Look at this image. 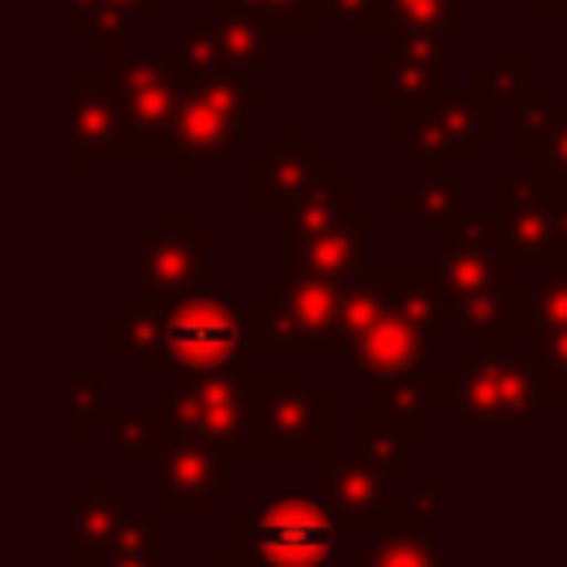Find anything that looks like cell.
Here are the masks:
<instances>
[{
    "instance_id": "6da1fadb",
    "label": "cell",
    "mask_w": 567,
    "mask_h": 567,
    "mask_svg": "<svg viewBox=\"0 0 567 567\" xmlns=\"http://www.w3.org/2000/svg\"><path fill=\"white\" fill-rule=\"evenodd\" d=\"M168 62L177 71L168 164L177 173H230L235 159L252 151V120L270 111L275 97L230 71L190 22L168 35Z\"/></svg>"
},
{
    "instance_id": "7a4b0ae2",
    "label": "cell",
    "mask_w": 567,
    "mask_h": 567,
    "mask_svg": "<svg viewBox=\"0 0 567 567\" xmlns=\"http://www.w3.org/2000/svg\"><path fill=\"white\" fill-rule=\"evenodd\" d=\"M337 346L359 372L399 377L425 368V328L394 292V275H359L341 292Z\"/></svg>"
},
{
    "instance_id": "3957f363",
    "label": "cell",
    "mask_w": 567,
    "mask_h": 567,
    "mask_svg": "<svg viewBox=\"0 0 567 567\" xmlns=\"http://www.w3.org/2000/svg\"><path fill=\"white\" fill-rule=\"evenodd\" d=\"M155 430L252 452V363L213 372H168V390L151 399Z\"/></svg>"
},
{
    "instance_id": "277c9868",
    "label": "cell",
    "mask_w": 567,
    "mask_h": 567,
    "mask_svg": "<svg viewBox=\"0 0 567 567\" xmlns=\"http://www.w3.org/2000/svg\"><path fill=\"white\" fill-rule=\"evenodd\" d=\"M146 306V301H137ZM159 341L168 354V372H213V368H248L252 363V332L244 310L221 288H190L182 297L155 301Z\"/></svg>"
},
{
    "instance_id": "5b68a950",
    "label": "cell",
    "mask_w": 567,
    "mask_h": 567,
    "mask_svg": "<svg viewBox=\"0 0 567 567\" xmlns=\"http://www.w3.org/2000/svg\"><path fill=\"white\" fill-rule=\"evenodd\" d=\"M337 518L301 492H266L235 518V554L248 567H328Z\"/></svg>"
},
{
    "instance_id": "8992f818",
    "label": "cell",
    "mask_w": 567,
    "mask_h": 567,
    "mask_svg": "<svg viewBox=\"0 0 567 567\" xmlns=\"http://www.w3.org/2000/svg\"><path fill=\"white\" fill-rule=\"evenodd\" d=\"M434 284L452 310V323L478 328L505 301V257L501 239L483 217H461L434 235Z\"/></svg>"
},
{
    "instance_id": "52a82bcc",
    "label": "cell",
    "mask_w": 567,
    "mask_h": 567,
    "mask_svg": "<svg viewBox=\"0 0 567 567\" xmlns=\"http://www.w3.org/2000/svg\"><path fill=\"white\" fill-rule=\"evenodd\" d=\"M128 248H133L128 301L155 306L208 284L213 235L199 230L186 208H155L151 221L128 235Z\"/></svg>"
},
{
    "instance_id": "ba28073f",
    "label": "cell",
    "mask_w": 567,
    "mask_h": 567,
    "mask_svg": "<svg viewBox=\"0 0 567 567\" xmlns=\"http://www.w3.org/2000/svg\"><path fill=\"white\" fill-rule=\"evenodd\" d=\"M337 284H323L301 270H284L270 288H257L248 297V332L252 350H279V346H337V315H341Z\"/></svg>"
},
{
    "instance_id": "9c48e42d",
    "label": "cell",
    "mask_w": 567,
    "mask_h": 567,
    "mask_svg": "<svg viewBox=\"0 0 567 567\" xmlns=\"http://www.w3.org/2000/svg\"><path fill=\"white\" fill-rule=\"evenodd\" d=\"M111 93L120 106L124 124V151L133 155H155L168 151V128H173V106H177V71L164 53L128 44L124 53L111 58Z\"/></svg>"
},
{
    "instance_id": "30bf717a",
    "label": "cell",
    "mask_w": 567,
    "mask_h": 567,
    "mask_svg": "<svg viewBox=\"0 0 567 567\" xmlns=\"http://www.w3.org/2000/svg\"><path fill=\"white\" fill-rule=\"evenodd\" d=\"M328 416L306 372H252V452H328Z\"/></svg>"
},
{
    "instance_id": "8fae6325",
    "label": "cell",
    "mask_w": 567,
    "mask_h": 567,
    "mask_svg": "<svg viewBox=\"0 0 567 567\" xmlns=\"http://www.w3.org/2000/svg\"><path fill=\"white\" fill-rule=\"evenodd\" d=\"M332 173V151H323L306 128H275L266 146L248 151V199L257 213H288Z\"/></svg>"
},
{
    "instance_id": "7c38bea8",
    "label": "cell",
    "mask_w": 567,
    "mask_h": 567,
    "mask_svg": "<svg viewBox=\"0 0 567 567\" xmlns=\"http://www.w3.org/2000/svg\"><path fill=\"white\" fill-rule=\"evenodd\" d=\"M452 44L443 31H394L372 58V97L381 111H412L447 97Z\"/></svg>"
},
{
    "instance_id": "4fadbf2b",
    "label": "cell",
    "mask_w": 567,
    "mask_h": 567,
    "mask_svg": "<svg viewBox=\"0 0 567 567\" xmlns=\"http://www.w3.org/2000/svg\"><path fill=\"white\" fill-rule=\"evenodd\" d=\"M151 483H155L159 514H208L213 501L230 492L221 447L190 434H168V430H155Z\"/></svg>"
},
{
    "instance_id": "5bb4252c",
    "label": "cell",
    "mask_w": 567,
    "mask_h": 567,
    "mask_svg": "<svg viewBox=\"0 0 567 567\" xmlns=\"http://www.w3.org/2000/svg\"><path fill=\"white\" fill-rule=\"evenodd\" d=\"M124 151V124L106 71H71V168L106 173Z\"/></svg>"
},
{
    "instance_id": "9a60e30c",
    "label": "cell",
    "mask_w": 567,
    "mask_h": 567,
    "mask_svg": "<svg viewBox=\"0 0 567 567\" xmlns=\"http://www.w3.org/2000/svg\"><path fill=\"white\" fill-rule=\"evenodd\" d=\"M456 146L487 151L492 146V115L478 102L439 97L430 106H412L394 115V151L408 155H452Z\"/></svg>"
},
{
    "instance_id": "2e32d148",
    "label": "cell",
    "mask_w": 567,
    "mask_h": 567,
    "mask_svg": "<svg viewBox=\"0 0 567 567\" xmlns=\"http://www.w3.org/2000/svg\"><path fill=\"white\" fill-rule=\"evenodd\" d=\"M190 27L208 40V49L239 75H257L270 66L275 58V44H270V27L248 13L239 0H204L195 13H190Z\"/></svg>"
},
{
    "instance_id": "e0dca14e",
    "label": "cell",
    "mask_w": 567,
    "mask_h": 567,
    "mask_svg": "<svg viewBox=\"0 0 567 567\" xmlns=\"http://www.w3.org/2000/svg\"><path fill=\"white\" fill-rule=\"evenodd\" d=\"M368 230H372V217H368L363 208H354L350 217H341V221H332V226H323V230L297 239V244L288 248V261H292V270H301V275H315V279H323V284L346 288V284H354V279L363 275Z\"/></svg>"
},
{
    "instance_id": "ac0fdd59",
    "label": "cell",
    "mask_w": 567,
    "mask_h": 567,
    "mask_svg": "<svg viewBox=\"0 0 567 567\" xmlns=\"http://www.w3.org/2000/svg\"><path fill=\"white\" fill-rule=\"evenodd\" d=\"M470 195H474L470 173H456L447 155H416V182L394 195V208H403L416 230L439 235L443 226L470 213Z\"/></svg>"
},
{
    "instance_id": "d6986e66",
    "label": "cell",
    "mask_w": 567,
    "mask_h": 567,
    "mask_svg": "<svg viewBox=\"0 0 567 567\" xmlns=\"http://www.w3.org/2000/svg\"><path fill=\"white\" fill-rule=\"evenodd\" d=\"M164 9H168V0H71V27L80 35H89V49L115 58Z\"/></svg>"
},
{
    "instance_id": "ffe728a7",
    "label": "cell",
    "mask_w": 567,
    "mask_h": 567,
    "mask_svg": "<svg viewBox=\"0 0 567 567\" xmlns=\"http://www.w3.org/2000/svg\"><path fill=\"white\" fill-rule=\"evenodd\" d=\"M350 213H354V186H350V173L337 168L310 199H301L288 213H270V248L288 252L297 239H306V235H315V230H323Z\"/></svg>"
},
{
    "instance_id": "44dd1931",
    "label": "cell",
    "mask_w": 567,
    "mask_h": 567,
    "mask_svg": "<svg viewBox=\"0 0 567 567\" xmlns=\"http://www.w3.org/2000/svg\"><path fill=\"white\" fill-rule=\"evenodd\" d=\"M106 337H111V350L124 354V363L133 372H168V354H164L159 323H155V310L151 306L128 301L124 310H115Z\"/></svg>"
},
{
    "instance_id": "7402d4cb",
    "label": "cell",
    "mask_w": 567,
    "mask_h": 567,
    "mask_svg": "<svg viewBox=\"0 0 567 567\" xmlns=\"http://www.w3.org/2000/svg\"><path fill=\"white\" fill-rule=\"evenodd\" d=\"M75 554H89V545H111L128 523V501L111 492L106 474H93V487L75 496Z\"/></svg>"
},
{
    "instance_id": "603a6c76",
    "label": "cell",
    "mask_w": 567,
    "mask_h": 567,
    "mask_svg": "<svg viewBox=\"0 0 567 567\" xmlns=\"http://www.w3.org/2000/svg\"><path fill=\"white\" fill-rule=\"evenodd\" d=\"M470 22V0H381V27L385 31H443Z\"/></svg>"
},
{
    "instance_id": "cb8c5ba5",
    "label": "cell",
    "mask_w": 567,
    "mask_h": 567,
    "mask_svg": "<svg viewBox=\"0 0 567 567\" xmlns=\"http://www.w3.org/2000/svg\"><path fill=\"white\" fill-rule=\"evenodd\" d=\"M248 13H257L270 31H319L323 27V13H319V0H239Z\"/></svg>"
},
{
    "instance_id": "d4e9b609",
    "label": "cell",
    "mask_w": 567,
    "mask_h": 567,
    "mask_svg": "<svg viewBox=\"0 0 567 567\" xmlns=\"http://www.w3.org/2000/svg\"><path fill=\"white\" fill-rule=\"evenodd\" d=\"M106 394H111V377L106 372H89L71 385V430H102L106 425Z\"/></svg>"
},
{
    "instance_id": "484cf974",
    "label": "cell",
    "mask_w": 567,
    "mask_h": 567,
    "mask_svg": "<svg viewBox=\"0 0 567 567\" xmlns=\"http://www.w3.org/2000/svg\"><path fill=\"white\" fill-rule=\"evenodd\" d=\"M106 439H111V447L115 452H151V443H155V421H151V412L142 416V412H115V416H106Z\"/></svg>"
},
{
    "instance_id": "4316f807",
    "label": "cell",
    "mask_w": 567,
    "mask_h": 567,
    "mask_svg": "<svg viewBox=\"0 0 567 567\" xmlns=\"http://www.w3.org/2000/svg\"><path fill=\"white\" fill-rule=\"evenodd\" d=\"M323 27H381V0H319Z\"/></svg>"
},
{
    "instance_id": "83f0119b",
    "label": "cell",
    "mask_w": 567,
    "mask_h": 567,
    "mask_svg": "<svg viewBox=\"0 0 567 567\" xmlns=\"http://www.w3.org/2000/svg\"><path fill=\"white\" fill-rule=\"evenodd\" d=\"M536 4H540V0H536Z\"/></svg>"
},
{
    "instance_id": "f1b7e54d",
    "label": "cell",
    "mask_w": 567,
    "mask_h": 567,
    "mask_svg": "<svg viewBox=\"0 0 567 567\" xmlns=\"http://www.w3.org/2000/svg\"><path fill=\"white\" fill-rule=\"evenodd\" d=\"M80 567H84V563H80Z\"/></svg>"
}]
</instances>
